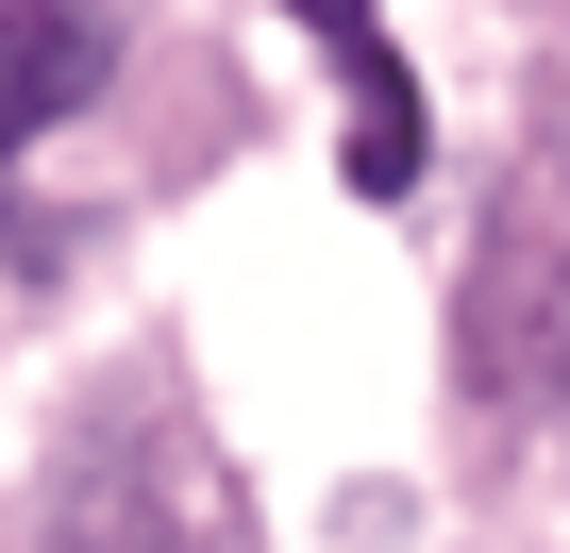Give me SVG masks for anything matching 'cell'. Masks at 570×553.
Segmentation results:
<instances>
[{
    "label": "cell",
    "mask_w": 570,
    "mask_h": 553,
    "mask_svg": "<svg viewBox=\"0 0 570 553\" xmlns=\"http://www.w3.org/2000/svg\"><path fill=\"white\" fill-rule=\"evenodd\" d=\"M85 101H101V18L85 0H0V151H35Z\"/></svg>",
    "instance_id": "7a4b0ae2"
},
{
    "label": "cell",
    "mask_w": 570,
    "mask_h": 553,
    "mask_svg": "<svg viewBox=\"0 0 570 553\" xmlns=\"http://www.w3.org/2000/svg\"><path fill=\"white\" fill-rule=\"evenodd\" d=\"M285 18H303V34L336 51V85H353V185H370V201H403V185H420V68L386 51L370 0H285Z\"/></svg>",
    "instance_id": "6da1fadb"
}]
</instances>
